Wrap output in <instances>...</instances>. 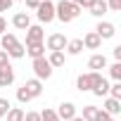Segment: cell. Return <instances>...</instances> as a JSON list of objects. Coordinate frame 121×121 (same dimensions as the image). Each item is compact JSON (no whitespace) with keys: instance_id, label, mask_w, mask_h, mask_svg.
Wrapping results in <instances>:
<instances>
[{"instance_id":"obj_1","label":"cell","mask_w":121,"mask_h":121,"mask_svg":"<svg viewBox=\"0 0 121 121\" xmlns=\"http://www.w3.org/2000/svg\"><path fill=\"white\" fill-rule=\"evenodd\" d=\"M81 12H83V10H81V7H76L74 3H69V0H59V3L55 5V19H59L62 24L74 22Z\"/></svg>"},{"instance_id":"obj_2","label":"cell","mask_w":121,"mask_h":121,"mask_svg":"<svg viewBox=\"0 0 121 121\" xmlns=\"http://www.w3.org/2000/svg\"><path fill=\"white\" fill-rule=\"evenodd\" d=\"M31 69H33V78H38V81H48L50 76H52V67H50V62H48V57H38V59H33V64H31Z\"/></svg>"},{"instance_id":"obj_3","label":"cell","mask_w":121,"mask_h":121,"mask_svg":"<svg viewBox=\"0 0 121 121\" xmlns=\"http://www.w3.org/2000/svg\"><path fill=\"white\" fill-rule=\"evenodd\" d=\"M36 14H38V22H40V26H43V24H50V22H55V3H52V0H40V5H38Z\"/></svg>"},{"instance_id":"obj_4","label":"cell","mask_w":121,"mask_h":121,"mask_svg":"<svg viewBox=\"0 0 121 121\" xmlns=\"http://www.w3.org/2000/svg\"><path fill=\"white\" fill-rule=\"evenodd\" d=\"M67 43H69V38H67L64 33H50V36L43 40V45H45L50 52H57V50H62V52H64Z\"/></svg>"},{"instance_id":"obj_5","label":"cell","mask_w":121,"mask_h":121,"mask_svg":"<svg viewBox=\"0 0 121 121\" xmlns=\"http://www.w3.org/2000/svg\"><path fill=\"white\" fill-rule=\"evenodd\" d=\"M95 33L100 36V40H112V38L116 36V26H114L112 22L100 19V22H97V26H95Z\"/></svg>"},{"instance_id":"obj_6","label":"cell","mask_w":121,"mask_h":121,"mask_svg":"<svg viewBox=\"0 0 121 121\" xmlns=\"http://www.w3.org/2000/svg\"><path fill=\"white\" fill-rule=\"evenodd\" d=\"M55 112H57V119H59V121H71L74 116H78L74 102H62V104H59V109H55Z\"/></svg>"},{"instance_id":"obj_7","label":"cell","mask_w":121,"mask_h":121,"mask_svg":"<svg viewBox=\"0 0 121 121\" xmlns=\"http://www.w3.org/2000/svg\"><path fill=\"white\" fill-rule=\"evenodd\" d=\"M45 40V31L40 24H31L26 29V43H43Z\"/></svg>"},{"instance_id":"obj_8","label":"cell","mask_w":121,"mask_h":121,"mask_svg":"<svg viewBox=\"0 0 121 121\" xmlns=\"http://www.w3.org/2000/svg\"><path fill=\"white\" fill-rule=\"evenodd\" d=\"M81 43H83V50H100V48H102V40H100V36H97L95 31H88V33L81 38Z\"/></svg>"},{"instance_id":"obj_9","label":"cell","mask_w":121,"mask_h":121,"mask_svg":"<svg viewBox=\"0 0 121 121\" xmlns=\"http://www.w3.org/2000/svg\"><path fill=\"white\" fill-rule=\"evenodd\" d=\"M24 88H26V93L31 95V100H36V97L43 95V81H38V78H29V81L24 83Z\"/></svg>"},{"instance_id":"obj_10","label":"cell","mask_w":121,"mask_h":121,"mask_svg":"<svg viewBox=\"0 0 121 121\" xmlns=\"http://www.w3.org/2000/svg\"><path fill=\"white\" fill-rule=\"evenodd\" d=\"M12 26L19 29V31H26V29L31 26V17H29V12H17V14L12 17Z\"/></svg>"},{"instance_id":"obj_11","label":"cell","mask_w":121,"mask_h":121,"mask_svg":"<svg viewBox=\"0 0 121 121\" xmlns=\"http://www.w3.org/2000/svg\"><path fill=\"white\" fill-rule=\"evenodd\" d=\"M26 48V55L31 59H38V57H45V45L43 43H24Z\"/></svg>"},{"instance_id":"obj_12","label":"cell","mask_w":121,"mask_h":121,"mask_svg":"<svg viewBox=\"0 0 121 121\" xmlns=\"http://www.w3.org/2000/svg\"><path fill=\"white\" fill-rule=\"evenodd\" d=\"M104 67H107V57L100 55V52H95V55L88 59V69H90V71H100V69H104Z\"/></svg>"},{"instance_id":"obj_13","label":"cell","mask_w":121,"mask_h":121,"mask_svg":"<svg viewBox=\"0 0 121 121\" xmlns=\"http://www.w3.org/2000/svg\"><path fill=\"white\" fill-rule=\"evenodd\" d=\"M14 83V69H12V64L10 67H3L0 69V88H7V86H12Z\"/></svg>"},{"instance_id":"obj_14","label":"cell","mask_w":121,"mask_h":121,"mask_svg":"<svg viewBox=\"0 0 121 121\" xmlns=\"http://www.w3.org/2000/svg\"><path fill=\"white\" fill-rule=\"evenodd\" d=\"M48 62H50V67H52V69H59V67H64V62H67V55H64L62 50L50 52V55H48Z\"/></svg>"},{"instance_id":"obj_15","label":"cell","mask_w":121,"mask_h":121,"mask_svg":"<svg viewBox=\"0 0 121 121\" xmlns=\"http://www.w3.org/2000/svg\"><path fill=\"white\" fill-rule=\"evenodd\" d=\"M93 17H97V19H102L107 12H109V7H107V3H104V0H95V3L90 5V10H88Z\"/></svg>"},{"instance_id":"obj_16","label":"cell","mask_w":121,"mask_h":121,"mask_svg":"<svg viewBox=\"0 0 121 121\" xmlns=\"http://www.w3.org/2000/svg\"><path fill=\"white\" fill-rule=\"evenodd\" d=\"M102 109L109 114V116H116L119 112H121V100H114V97H107L104 100V104H102Z\"/></svg>"},{"instance_id":"obj_17","label":"cell","mask_w":121,"mask_h":121,"mask_svg":"<svg viewBox=\"0 0 121 121\" xmlns=\"http://www.w3.org/2000/svg\"><path fill=\"white\" fill-rule=\"evenodd\" d=\"M17 43H19V40H17V36H14V33H3V36H0V50H5V52H7V50H12Z\"/></svg>"},{"instance_id":"obj_18","label":"cell","mask_w":121,"mask_h":121,"mask_svg":"<svg viewBox=\"0 0 121 121\" xmlns=\"http://www.w3.org/2000/svg\"><path fill=\"white\" fill-rule=\"evenodd\" d=\"M64 50H67L64 55H71V57H76V55H81V50H83V43H81V38H74V40H69Z\"/></svg>"},{"instance_id":"obj_19","label":"cell","mask_w":121,"mask_h":121,"mask_svg":"<svg viewBox=\"0 0 121 121\" xmlns=\"http://www.w3.org/2000/svg\"><path fill=\"white\" fill-rule=\"evenodd\" d=\"M24 55H26V48H24V43H17L12 50H7V57H10V59H22Z\"/></svg>"},{"instance_id":"obj_20","label":"cell","mask_w":121,"mask_h":121,"mask_svg":"<svg viewBox=\"0 0 121 121\" xmlns=\"http://www.w3.org/2000/svg\"><path fill=\"white\" fill-rule=\"evenodd\" d=\"M76 90H81V93H88L90 90V76L88 74H81L76 78Z\"/></svg>"},{"instance_id":"obj_21","label":"cell","mask_w":121,"mask_h":121,"mask_svg":"<svg viewBox=\"0 0 121 121\" xmlns=\"http://www.w3.org/2000/svg\"><path fill=\"white\" fill-rule=\"evenodd\" d=\"M90 93H93L95 97H107V93H109V81H107V78H102V83H100V86H95Z\"/></svg>"},{"instance_id":"obj_22","label":"cell","mask_w":121,"mask_h":121,"mask_svg":"<svg viewBox=\"0 0 121 121\" xmlns=\"http://www.w3.org/2000/svg\"><path fill=\"white\" fill-rule=\"evenodd\" d=\"M97 109H100V107H95V104H86V107H83V114H81V119H83V121H95V114H97Z\"/></svg>"},{"instance_id":"obj_23","label":"cell","mask_w":121,"mask_h":121,"mask_svg":"<svg viewBox=\"0 0 121 121\" xmlns=\"http://www.w3.org/2000/svg\"><path fill=\"white\" fill-rule=\"evenodd\" d=\"M5 116H7V121H24V109H19V107H10V112H7Z\"/></svg>"},{"instance_id":"obj_24","label":"cell","mask_w":121,"mask_h":121,"mask_svg":"<svg viewBox=\"0 0 121 121\" xmlns=\"http://www.w3.org/2000/svg\"><path fill=\"white\" fill-rule=\"evenodd\" d=\"M107 97H114V100H121V81H114V83L109 86V93H107Z\"/></svg>"},{"instance_id":"obj_25","label":"cell","mask_w":121,"mask_h":121,"mask_svg":"<svg viewBox=\"0 0 121 121\" xmlns=\"http://www.w3.org/2000/svg\"><path fill=\"white\" fill-rule=\"evenodd\" d=\"M109 76H112L114 81H121V62H114V64L109 67Z\"/></svg>"},{"instance_id":"obj_26","label":"cell","mask_w":121,"mask_h":121,"mask_svg":"<svg viewBox=\"0 0 121 121\" xmlns=\"http://www.w3.org/2000/svg\"><path fill=\"white\" fill-rule=\"evenodd\" d=\"M40 121H59V119H57V112L55 109H43L40 112Z\"/></svg>"},{"instance_id":"obj_27","label":"cell","mask_w":121,"mask_h":121,"mask_svg":"<svg viewBox=\"0 0 121 121\" xmlns=\"http://www.w3.org/2000/svg\"><path fill=\"white\" fill-rule=\"evenodd\" d=\"M17 100L22 102V104H26V102H31V95L26 93V88L22 86V88H17Z\"/></svg>"},{"instance_id":"obj_28","label":"cell","mask_w":121,"mask_h":121,"mask_svg":"<svg viewBox=\"0 0 121 121\" xmlns=\"http://www.w3.org/2000/svg\"><path fill=\"white\" fill-rule=\"evenodd\" d=\"M10 107H12V104H10V100H7V97H0V119H3V116L10 112Z\"/></svg>"},{"instance_id":"obj_29","label":"cell","mask_w":121,"mask_h":121,"mask_svg":"<svg viewBox=\"0 0 121 121\" xmlns=\"http://www.w3.org/2000/svg\"><path fill=\"white\" fill-rule=\"evenodd\" d=\"M95 121H114V116H109L104 109H97V114H95Z\"/></svg>"},{"instance_id":"obj_30","label":"cell","mask_w":121,"mask_h":121,"mask_svg":"<svg viewBox=\"0 0 121 121\" xmlns=\"http://www.w3.org/2000/svg\"><path fill=\"white\" fill-rule=\"evenodd\" d=\"M104 3L112 12H121V0H104Z\"/></svg>"},{"instance_id":"obj_31","label":"cell","mask_w":121,"mask_h":121,"mask_svg":"<svg viewBox=\"0 0 121 121\" xmlns=\"http://www.w3.org/2000/svg\"><path fill=\"white\" fill-rule=\"evenodd\" d=\"M24 121H40V112H24Z\"/></svg>"},{"instance_id":"obj_32","label":"cell","mask_w":121,"mask_h":121,"mask_svg":"<svg viewBox=\"0 0 121 121\" xmlns=\"http://www.w3.org/2000/svg\"><path fill=\"white\" fill-rule=\"evenodd\" d=\"M3 67H10V57H7L5 50H0V69H3Z\"/></svg>"},{"instance_id":"obj_33","label":"cell","mask_w":121,"mask_h":121,"mask_svg":"<svg viewBox=\"0 0 121 121\" xmlns=\"http://www.w3.org/2000/svg\"><path fill=\"white\" fill-rule=\"evenodd\" d=\"M12 7V0H0V12H7Z\"/></svg>"},{"instance_id":"obj_34","label":"cell","mask_w":121,"mask_h":121,"mask_svg":"<svg viewBox=\"0 0 121 121\" xmlns=\"http://www.w3.org/2000/svg\"><path fill=\"white\" fill-rule=\"evenodd\" d=\"M24 3H26V7H29V10H38L40 0H24Z\"/></svg>"},{"instance_id":"obj_35","label":"cell","mask_w":121,"mask_h":121,"mask_svg":"<svg viewBox=\"0 0 121 121\" xmlns=\"http://www.w3.org/2000/svg\"><path fill=\"white\" fill-rule=\"evenodd\" d=\"M3 33H7V22H5V17L0 14V36Z\"/></svg>"},{"instance_id":"obj_36","label":"cell","mask_w":121,"mask_h":121,"mask_svg":"<svg viewBox=\"0 0 121 121\" xmlns=\"http://www.w3.org/2000/svg\"><path fill=\"white\" fill-rule=\"evenodd\" d=\"M112 55H114V59H116V62H121V45H116V48L112 50Z\"/></svg>"},{"instance_id":"obj_37","label":"cell","mask_w":121,"mask_h":121,"mask_svg":"<svg viewBox=\"0 0 121 121\" xmlns=\"http://www.w3.org/2000/svg\"><path fill=\"white\" fill-rule=\"evenodd\" d=\"M69 3H74L76 7H81V10H83V5H86V0H69Z\"/></svg>"},{"instance_id":"obj_38","label":"cell","mask_w":121,"mask_h":121,"mask_svg":"<svg viewBox=\"0 0 121 121\" xmlns=\"http://www.w3.org/2000/svg\"><path fill=\"white\" fill-rule=\"evenodd\" d=\"M71 121H83V119H81V116H74V119H71Z\"/></svg>"},{"instance_id":"obj_39","label":"cell","mask_w":121,"mask_h":121,"mask_svg":"<svg viewBox=\"0 0 121 121\" xmlns=\"http://www.w3.org/2000/svg\"><path fill=\"white\" fill-rule=\"evenodd\" d=\"M12 3H24V0H12Z\"/></svg>"}]
</instances>
